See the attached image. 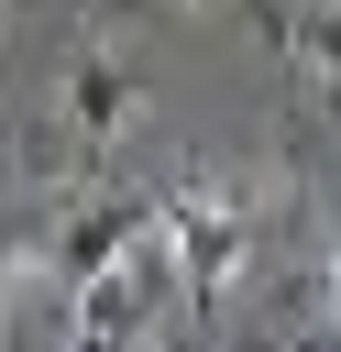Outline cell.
Instances as JSON below:
<instances>
[{"instance_id": "6da1fadb", "label": "cell", "mask_w": 341, "mask_h": 352, "mask_svg": "<svg viewBox=\"0 0 341 352\" xmlns=\"http://www.w3.org/2000/svg\"><path fill=\"white\" fill-rule=\"evenodd\" d=\"M176 297V242H165V220L143 209L88 275H77V319H66V352H132L143 341V319Z\"/></svg>"}, {"instance_id": "7a4b0ae2", "label": "cell", "mask_w": 341, "mask_h": 352, "mask_svg": "<svg viewBox=\"0 0 341 352\" xmlns=\"http://www.w3.org/2000/svg\"><path fill=\"white\" fill-rule=\"evenodd\" d=\"M165 242H176V286L231 297V275L253 264V187L242 176H187L176 198H154Z\"/></svg>"}, {"instance_id": "3957f363", "label": "cell", "mask_w": 341, "mask_h": 352, "mask_svg": "<svg viewBox=\"0 0 341 352\" xmlns=\"http://www.w3.org/2000/svg\"><path fill=\"white\" fill-rule=\"evenodd\" d=\"M121 121H132V77H121L110 55H77V66H66V143L99 154Z\"/></svg>"}, {"instance_id": "277c9868", "label": "cell", "mask_w": 341, "mask_h": 352, "mask_svg": "<svg viewBox=\"0 0 341 352\" xmlns=\"http://www.w3.org/2000/svg\"><path fill=\"white\" fill-rule=\"evenodd\" d=\"M297 66L341 99V0H308V11H297Z\"/></svg>"}, {"instance_id": "5b68a950", "label": "cell", "mask_w": 341, "mask_h": 352, "mask_svg": "<svg viewBox=\"0 0 341 352\" xmlns=\"http://www.w3.org/2000/svg\"><path fill=\"white\" fill-rule=\"evenodd\" d=\"M330 319H341V231H330Z\"/></svg>"}]
</instances>
